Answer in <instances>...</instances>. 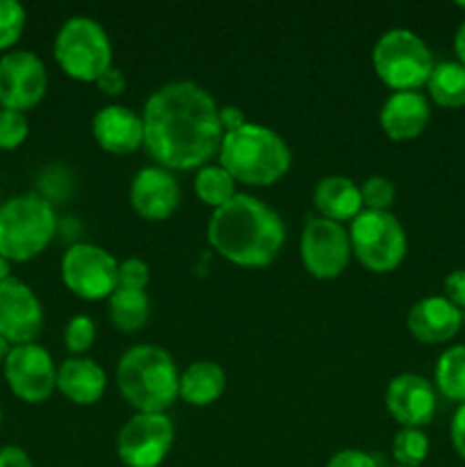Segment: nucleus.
I'll use <instances>...</instances> for the list:
<instances>
[{"mask_svg": "<svg viewBox=\"0 0 465 467\" xmlns=\"http://www.w3.org/2000/svg\"><path fill=\"white\" fill-rule=\"evenodd\" d=\"M57 388L73 404L91 406L105 395L108 377L96 360L76 356V358H67L59 365Z\"/></svg>", "mask_w": 465, "mask_h": 467, "instance_id": "aec40b11", "label": "nucleus"}, {"mask_svg": "<svg viewBox=\"0 0 465 467\" xmlns=\"http://www.w3.org/2000/svg\"><path fill=\"white\" fill-rule=\"evenodd\" d=\"M27 119L23 112L0 109V150H14L27 140Z\"/></svg>", "mask_w": 465, "mask_h": 467, "instance_id": "c756f323", "label": "nucleus"}, {"mask_svg": "<svg viewBox=\"0 0 465 467\" xmlns=\"http://www.w3.org/2000/svg\"><path fill=\"white\" fill-rule=\"evenodd\" d=\"M62 281L85 301L109 299L119 287V263L109 251L96 244H73L62 255Z\"/></svg>", "mask_w": 465, "mask_h": 467, "instance_id": "1a4fd4ad", "label": "nucleus"}, {"mask_svg": "<svg viewBox=\"0 0 465 467\" xmlns=\"http://www.w3.org/2000/svg\"><path fill=\"white\" fill-rule=\"evenodd\" d=\"M313 203L319 217L345 223L354 222L363 213L360 187L346 176H326L315 185Z\"/></svg>", "mask_w": 465, "mask_h": 467, "instance_id": "412c9836", "label": "nucleus"}, {"mask_svg": "<svg viewBox=\"0 0 465 467\" xmlns=\"http://www.w3.org/2000/svg\"><path fill=\"white\" fill-rule=\"evenodd\" d=\"M208 242L237 267H267L285 244V223L276 210L251 194H235L212 210Z\"/></svg>", "mask_w": 465, "mask_h": 467, "instance_id": "f03ea898", "label": "nucleus"}, {"mask_svg": "<svg viewBox=\"0 0 465 467\" xmlns=\"http://www.w3.org/2000/svg\"><path fill=\"white\" fill-rule=\"evenodd\" d=\"M96 340V324L94 319L87 315H76L68 319L67 328H64V345L71 354L82 356Z\"/></svg>", "mask_w": 465, "mask_h": 467, "instance_id": "c85d7f7f", "label": "nucleus"}, {"mask_svg": "<svg viewBox=\"0 0 465 467\" xmlns=\"http://www.w3.org/2000/svg\"><path fill=\"white\" fill-rule=\"evenodd\" d=\"M9 342L5 340V337H0V365H5V360H7V354H9Z\"/></svg>", "mask_w": 465, "mask_h": 467, "instance_id": "ea45409f", "label": "nucleus"}, {"mask_svg": "<svg viewBox=\"0 0 465 467\" xmlns=\"http://www.w3.org/2000/svg\"><path fill=\"white\" fill-rule=\"evenodd\" d=\"M44 327V308L26 283L7 278L0 283V337L9 345H30Z\"/></svg>", "mask_w": 465, "mask_h": 467, "instance_id": "4468645a", "label": "nucleus"}, {"mask_svg": "<svg viewBox=\"0 0 465 467\" xmlns=\"http://www.w3.org/2000/svg\"><path fill=\"white\" fill-rule=\"evenodd\" d=\"M0 467H32V461L26 450L9 445L0 450Z\"/></svg>", "mask_w": 465, "mask_h": 467, "instance_id": "4c0bfd02", "label": "nucleus"}, {"mask_svg": "<svg viewBox=\"0 0 465 467\" xmlns=\"http://www.w3.org/2000/svg\"><path fill=\"white\" fill-rule=\"evenodd\" d=\"M408 331L424 345H440L451 340L463 324V315L445 296H427L408 310Z\"/></svg>", "mask_w": 465, "mask_h": 467, "instance_id": "a211bd4d", "label": "nucleus"}, {"mask_svg": "<svg viewBox=\"0 0 465 467\" xmlns=\"http://www.w3.org/2000/svg\"><path fill=\"white\" fill-rule=\"evenodd\" d=\"M226 390V372L214 360L187 365L178 383V397L190 406H210Z\"/></svg>", "mask_w": 465, "mask_h": 467, "instance_id": "4be33fe9", "label": "nucleus"}, {"mask_svg": "<svg viewBox=\"0 0 465 467\" xmlns=\"http://www.w3.org/2000/svg\"><path fill=\"white\" fill-rule=\"evenodd\" d=\"M176 429L167 413H137L121 427L117 456L126 467H158L173 447Z\"/></svg>", "mask_w": 465, "mask_h": 467, "instance_id": "9d476101", "label": "nucleus"}, {"mask_svg": "<svg viewBox=\"0 0 465 467\" xmlns=\"http://www.w3.org/2000/svg\"><path fill=\"white\" fill-rule=\"evenodd\" d=\"M374 73L395 91H418L433 71V55L419 35L406 27L383 32L372 50Z\"/></svg>", "mask_w": 465, "mask_h": 467, "instance_id": "423d86ee", "label": "nucleus"}, {"mask_svg": "<svg viewBox=\"0 0 465 467\" xmlns=\"http://www.w3.org/2000/svg\"><path fill=\"white\" fill-rule=\"evenodd\" d=\"M48 89L44 62L30 50H14L0 59V108L26 112L32 109Z\"/></svg>", "mask_w": 465, "mask_h": 467, "instance_id": "ddd939ff", "label": "nucleus"}, {"mask_svg": "<svg viewBox=\"0 0 465 467\" xmlns=\"http://www.w3.org/2000/svg\"><path fill=\"white\" fill-rule=\"evenodd\" d=\"M219 123L223 132H232L244 126L246 117L237 105H226V108H219Z\"/></svg>", "mask_w": 465, "mask_h": 467, "instance_id": "e433bc0d", "label": "nucleus"}, {"mask_svg": "<svg viewBox=\"0 0 465 467\" xmlns=\"http://www.w3.org/2000/svg\"><path fill=\"white\" fill-rule=\"evenodd\" d=\"M456 7H459V9H463V12H465V3H456Z\"/></svg>", "mask_w": 465, "mask_h": 467, "instance_id": "79ce46f5", "label": "nucleus"}, {"mask_svg": "<svg viewBox=\"0 0 465 467\" xmlns=\"http://www.w3.org/2000/svg\"><path fill=\"white\" fill-rule=\"evenodd\" d=\"M431 108L419 91H392L383 103L378 121L383 132L395 141L415 140L427 128Z\"/></svg>", "mask_w": 465, "mask_h": 467, "instance_id": "6ab92c4d", "label": "nucleus"}, {"mask_svg": "<svg viewBox=\"0 0 465 467\" xmlns=\"http://www.w3.org/2000/svg\"><path fill=\"white\" fill-rule=\"evenodd\" d=\"M57 228L53 205L39 194H21L0 208V255L27 263L50 244Z\"/></svg>", "mask_w": 465, "mask_h": 467, "instance_id": "39448f33", "label": "nucleus"}, {"mask_svg": "<svg viewBox=\"0 0 465 467\" xmlns=\"http://www.w3.org/2000/svg\"><path fill=\"white\" fill-rule=\"evenodd\" d=\"M436 392L424 377L399 374L388 383L386 406L388 413L404 429H422L436 415Z\"/></svg>", "mask_w": 465, "mask_h": 467, "instance_id": "2eb2a0df", "label": "nucleus"}, {"mask_svg": "<svg viewBox=\"0 0 465 467\" xmlns=\"http://www.w3.org/2000/svg\"><path fill=\"white\" fill-rule=\"evenodd\" d=\"M0 422H3V410H0Z\"/></svg>", "mask_w": 465, "mask_h": 467, "instance_id": "37998d69", "label": "nucleus"}, {"mask_svg": "<svg viewBox=\"0 0 465 467\" xmlns=\"http://www.w3.org/2000/svg\"><path fill=\"white\" fill-rule=\"evenodd\" d=\"M150 281L149 265L141 258H128L119 263V287L128 290H146Z\"/></svg>", "mask_w": 465, "mask_h": 467, "instance_id": "2f4dec72", "label": "nucleus"}, {"mask_svg": "<svg viewBox=\"0 0 465 467\" xmlns=\"http://www.w3.org/2000/svg\"><path fill=\"white\" fill-rule=\"evenodd\" d=\"M436 386L445 400L465 404V345L442 351L436 365Z\"/></svg>", "mask_w": 465, "mask_h": 467, "instance_id": "a878e982", "label": "nucleus"}, {"mask_svg": "<svg viewBox=\"0 0 465 467\" xmlns=\"http://www.w3.org/2000/svg\"><path fill=\"white\" fill-rule=\"evenodd\" d=\"M219 164L235 178V182L267 187L290 171L292 153L276 130L246 121L237 130L223 132Z\"/></svg>", "mask_w": 465, "mask_h": 467, "instance_id": "7ed1b4c3", "label": "nucleus"}, {"mask_svg": "<svg viewBox=\"0 0 465 467\" xmlns=\"http://www.w3.org/2000/svg\"><path fill=\"white\" fill-rule=\"evenodd\" d=\"M395 467H401V465H395Z\"/></svg>", "mask_w": 465, "mask_h": 467, "instance_id": "a18cd8bd", "label": "nucleus"}, {"mask_svg": "<svg viewBox=\"0 0 465 467\" xmlns=\"http://www.w3.org/2000/svg\"><path fill=\"white\" fill-rule=\"evenodd\" d=\"M451 445H454L456 454L465 461V404L459 406V410L454 413V420H451L450 427Z\"/></svg>", "mask_w": 465, "mask_h": 467, "instance_id": "c9c22d12", "label": "nucleus"}, {"mask_svg": "<svg viewBox=\"0 0 465 467\" xmlns=\"http://www.w3.org/2000/svg\"><path fill=\"white\" fill-rule=\"evenodd\" d=\"M326 467H378V463L372 454H367V451L342 450L328 459Z\"/></svg>", "mask_w": 465, "mask_h": 467, "instance_id": "473e14b6", "label": "nucleus"}, {"mask_svg": "<svg viewBox=\"0 0 465 467\" xmlns=\"http://www.w3.org/2000/svg\"><path fill=\"white\" fill-rule=\"evenodd\" d=\"M96 87H98L100 94L105 96H121L123 91H126V76H123V71H119L117 67H109L108 71L103 73V76L98 78V80L94 82Z\"/></svg>", "mask_w": 465, "mask_h": 467, "instance_id": "f704fd0d", "label": "nucleus"}, {"mask_svg": "<svg viewBox=\"0 0 465 467\" xmlns=\"http://www.w3.org/2000/svg\"><path fill=\"white\" fill-rule=\"evenodd\" d=\"M194 192L205 205H210L212 210L226 205L235 192V178L222 167V164H205L196 171L194 178Z\"/></svg>", "mask_w": 465, "mask_h": 467, "instance_id": "393cba45", "label": "nucleus"}, {"mask_svg": "<svg viewBox=\"0 0 465 467\" xmlns=\"http://www.w3.org/2000/svg\"><path fill=\"white\" fill-rule=\"evenodd\" d=\"M360 196H363V205L367 210L388 213V208L395 203V185L386 176H372L360 187Z\"/></svg>", "mask_w": 465, "mask_h": 467, "instance_id": "7c9ffc66", "label": "nucleus"}, {"mask_svg": "<svg viewBox=\"0 0 465 467\" xmlns=\"http://www.w3.org/2000/svg\"><path fill=\"white\" fill-rule=\"evenodd\" d=\"M26 27V9L16 0H0V48L16 44Z\"/></svg>", "mask_w": 465, "mask_h": 467, "instance_id": "cd10ccee", "label": "nucleus"}, {"mask_svg": "<svg viewBox=\"0 0 465 467\" xmlns=\"http://www.w3.org/2000/svg\"><path fill=\"white\" fill-rule=\"evenodd\" d=\"M299 251L301 263L315 278L331 281L345 272L351 260L349 231L331 219L313 217L301 233Z\"/></svg>", "mask_w": 465, "mask_h": 467, "instance_id": "9b49d317", "label": "nucleus"}, {"mask_svg": "<svg viewBox=\"0 0 465 467\" xmlns=\"http://www.w3.org/2000/svg\"><path fill=\"white\" fill-rule=\"evenodd\" d=\"M181 203V187L171 171L164 167H144L137 171L130 185V205L141 219L164 222Z\"/></svg>", "mask_w": 465, "mask_h": 467, "instance_id": "dca6fc26", "label": "nucleus"}, {"mask_svg": "<svg viewBox=\"0 0 465 467\" xmlns=\"http://www.w3.org/2000/svg\"><path fill=\"white\" fill-rule=\"evenodd\" d=\"M433 103L447 109L465 108V67L460 62L436 64L427 80Z\"/></svg>", "mask_w": 465, "mask_h": 467, "instance_id": "b1692460", "label": "nucleus"}, {"mask_svg": "<svg viewBox=\"0 0 465 467\" xmlns=\"http://www.w3.org/2000/svg\"><path fill=\"white\" fill-rule=\"evenodd\" d=\"M392 456L401 467H419L429 456V438L422 429H401L392 441Z\"/></svg>", "mask_w": 465, "mask_h": 467, "instance_id": "bb28decb", "label": "nucleus"}, {"mask_svg": "<svg viewBox=\"0 0 465 467\" xmlns=\"http://www.w3.org/2000/svg\"><path fill=\"white\" fill-rule=\"evenodd\" d=\"M53 53L59 68L80 82H96L112 67L108 32L91 16L68 18L55 36Z\"/></svg>", "mask_w": 465, "mask_h": 467, "instance_id": "0eeeda50", "label": "nucleus"}, {"mask_svg": "<svg viewBox=\"0 0 465 467\" xmlns=\"http://www.w3.org/2000/svg\"><path fill=\"white\" fill-rule=\"evenodd\" d=\"M454 50H456V55H459L460 64H463V67H465V21L460 23V27H459V30H456Z\"/></svg>", "mask_w": 465, "mask_h": 467, "instance_id": "58836bf2", "label": "nucleus"}, {"mask_svg": "<svg viewBox=\"0 0 465 467\" xmlns=\"http://www.w3.org/2000/svg\"><path fill=\"white\" fill-rule=\"evenodd\" d=\"M7 278H9V263L0 255V283L7 281Z\"/></svg>", "mask_w": 465, "mask_h": 467, "instance_id": "a19ab883", "label": "nucleus"}, {"mask_svg": "<svg viewBox=\"0 0 465 467\" xmlns=\"http://www.w3.org/2000/svg\"><path fill=\"white\" fill-rule=\"evenodd\" d=\"M445 299L465 310V269H456L445 278Z\"/></svg>", "mask_w": 465, "mask_h": 467, "instance_id": "72a5a7b5", "label": "nucleus"}, {"mask_svg": "<svg viewBox=\"0 0 465 467\" xmlns=\"http://www.w3.org/2000/svg\"><path fill=\"white\" fill-rule=\"evenodd\" d=\"M463 324H465V315H463Z\"/></svg>", "mask_w": 465, "mask_h": 467, "instance_id": "c03bdc74", "label": "nucleus"}, {"mask_svg": "<svg viewBox=\"0 0 465 467\" xmlns=\"http://www.w3.org/2000/svg\"><path fill=\"white\" fill-rule=\"evenodd\" d=\"M109 319L121 333H135L146 327L150 317V299L144 290L117 287L108 299Z\"/></svg>", "mask_w": 465, "mask_h": 467, "instance_id": "5701e85b", "label": "nucleus"}, {"mask_svg": "<svg viewBox=\"0 0 465 467\" xmlns=\"http://www.w3.org/2000/svg\"><path fill=\"white\" fill-rule=\"evenodd\" d=\"M9 390L27 404H41L57 388V368L53 356L36 342L12 347L5 360Z\"/></svg>", "mask_w": 465, "mask_h": 467, "instance_id": "f8f14e48", "label": "nucleus"}, {"mask_svg": "<svg viewBox=\"0 0 465 467\" xmlns=\"http://www.w3.org/2000/svg\"><path fill=\"white\" fill-rule=\"evenodd\" d=\"M178 383L176 363L162 347H130L117 365L119 392L137 413H164L178 400Z\"/></svg>", "mask_w": 465, "mask_h": 467, "instance_id": "20e7f679", "label": "nucleus"}, {"mask_svg": "<svg viewBox=\"0 0 465 467\" xmlns=\"http://www.w3.org/2000/svg\"><path fill=\"white\" fill-rule=\"evenodd\" d=\"M351 255L369 272L386 274L399 267L408 251L404 226L392 213L363 210L349 226Z\"/></svg>", "mask_w": 465, "mask_h": 467, "instance_id": "6e6552de", "label": "nucleus"}, {"mask_svg": "<svg viewBox=\"0 0 465 467\" xmlns=\"http://www.w3.org/2000/svg\"><path fill=\"white\" fill-rule=\"evenodd\" d=\"M144 146L164 169L190 171L219 155L223 130L219 105L201 85L176 80L158 87L146 99Z\"/></svg>", "mask_w": 465, "mask_h": 467, "instance_id": "f257e3e1", "label": "nucleus"}, {"mask_svg": "<svg viewBox=\"0 0 465 467\" xmlns=\"http://www.w3.org/2000/svg\"><path fill=\"white\" fill-rule=\"evenodd\" d=\"M96 144L114 155L135 153L144 144V121L126 105H105L91 119Z\"/></svg>", "mask_w": 465, "mask_h": 467, "instance_id": "f3484780", "label": "nucleus"}]
</instances>
